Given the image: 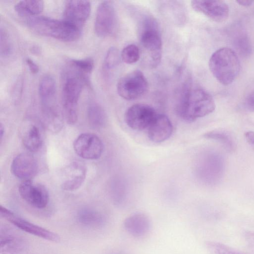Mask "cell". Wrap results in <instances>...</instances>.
<instances>
[{"instance_id": "obj_1", "label": "cell", "mask_w": 254, "mask_h": 254, "mask_svg": "<svg viewBox=\"0 0 254 254\" xmlns=\"http://www.w3.org/2000/svg\"><path fill=\"white\" fill-rule=\"evenodd\" d=\"M188 83L183 86L175 110L178 116L185 121L192 122L207 116L215 109L212 96L201 88H191Z\"/></svg>"}, {"instance_id": "obj_2", "label": "cell", "mask_w": 254, "mask_h": 254, "mask_svg": "<svg viewBox=\"0 0 254 254\" xmlns=\"http://www.w3.org/2000/svg\"><path fill=\"white\" fill-rule=\"evenodd\" d=\"M27 24L32 30L39 34L65 42L77 40L81 33V28L64 19L36 16L28 19Z\"/></svg>"}, {"instance_id": "obj_3", "label": "cell", "mask_w": 254, "mask_h": 254, "mask_svg": "<svg viewBox=\"0 0 254 254\" xmlns=\"http://www.w3.org/2000/svg\"><path fill=\"white\" fill-rule=\"evenodd\" d=\"M209 67L216 80L224 85L232 83L241 69L237 54L232 49L226 47L217 50L211 55Z\"/></svg>"}, {"instance_id": "obj_4", "label": "cell", "mask_w": 254, "mask_h": 254, "mask_svg": "<svg viewBox=\"0 0 254 254\" xmlns=\"http://www.w3.org/2000/svg\"><path fill=\"white\" fill-rule=\"evenodd\" d=\"M84 75L78 71L68 74L63 83L62 105L65 119L69 125H74L77 121L78 102L86 79Z\"/></svg>"}, {"instance_id": "obj_5", "label": "cell", "mask_w": 254, "mask_h": 254, "mask_svg": "<svg viewBox=\"0 0 254 254\" xmlns=\"http://www.w3.org/2000/svg\"><path fill=\"white\" fill-rule=\"evenodd\" d=\"M139 37L142 47L149 54L151 66L156 67L161 59L162 43L157 23L154 19L150 17L143 19Z\"/></svg>"}, {"instance_id": "obj_6", "label": "cell", "mask_w": 254, "mask_h": 254, "mask_svg": "<svg viewBox=\"0 0 254 254\" xmlns=\"http://www.w3.org/2000/svg\"><path fill=\"white\" fill-rule=\"evenodd\" d=\"M225 170V160L221 153L208 150L200 156L197 173L201 181L207 185H215L222 179Z\"/></svg>"}, {"instance_id": "obj_7", "label": "cell", "mask_w": 254, "mask_h": 254, "mask_svg": "<svg viewBox=\"0 0 254 254\" xmlns=\"http://www.w3.org/2000/svg\"><path fill=\"white\" fill-rule=\"evenodd\" d=\"M147 80L139 70L131 71L123 76L118 81V94L127 100H132L143 95L147 90Z\"/></svg>"}, {"instance_id": "obj_8", "label": "cell", "mask_w": 254, "mask_h": 254, "mask_svg": "<svg viewBox=\"0 0 254 254\" xmlns=\"http://www.w3.org/2000/svg\"><path fill=\"white\" fill-rule=\"evenodd\" d=\"M0 215L18 229L27 233L51 242H58L60 241V237L56 233L19 217L2 205L0 206Z\"/></svg>"}, {"instance_id": "obj_9", "label": "cell", "mask_w": 254, "mask_h": 254, "mask_svg": "<svg viewBox=\"0 0 254 254\" xmlns=\"http://www.w3.org/2000/svg\"><path fill=\"white\" fill-rule=\"evenodd\" d=\"M117 14L112 1L106 0L98 5L95 17L94 31L100 37L111 35L117 26Z\"/></svg>"}, {"instance_id": "obj_10", "label": "cell", "mask_w": 254, "mask_h": 254, "mask_svg": "<svg viewBox=\"0 0 254 254\" xmlns=\"http://www.w3.org/2000/svg\"><path fill=\"white\" fill-rule=\"evenodd\" d=\"M156 114L151 106L145 104H135L127 109L125 119L127 125L131 129L142 130L148 127Z\"/></svg>"}, {"instance_id": "obj_11", "label": "cell", "mask_w": 254, "mask_h": 254, "mask_svg": "<svg viewBox=\"0 0 254 254\" xmlns=\"http://www.w3.org/2000/svg\"><path fill=\"white\" fill-rule=\"evenodd\" d=\"M73 149L81 158L87 160H96L100 157L103 150V144L100 138L93 133H84L74 140Z\"/></svg>"}, {"instance_id": "obj_12", "label": "cell", "mask_w": 254, "mask_h": 254, "mask_svg": "<svg viewBox=\"0 0 254 254\" xmlns=\"http://www.w3.org/2000/svg\"><path fill=\"white\" fill-rule=\"evenodd\" d=\"M18 190L21 197L34 208L43 209L48 204L49 193L42 185L35 183L32 180L24 181L20 184Z\"/></svg>"}, {"instance_id": "obj_13", "label": "cell", "mask_w": 254, "mask_h": 254, "mask_svg": "<svg viewBox=\"0 0 254 254\" xmlns=\"http://www.w3.org/2000/svg\"><path fill=\"white\" fill-rule=\"evenodd\" d=\"M192 8L210 19L218 22L225 21L229 14V8L224 1L216 0H195L191 1Z\"/></svg>"}, {"instance_id": "obj_14", "label": "cell", "mask_w": 254, "mask_h": 254, "mask_svg": "<svg viewBox=\"0 0 254 254\" xmlns=\"http://www.w3.org/2000/svg\"><path fill=\"white\" fill-rule=\"evenodd\" d=\"M10 169L15 177L23 181L31 180L38 172V164L33 155L22 153L13 159Z\"/></svg>"}, {"instance_id": "obj_15", "label": "cell", "mask_w": 254, "mask_h": 254, "mask_svg": "<svg viewBox=\"0 0 254 254\" xmlns=\"http://www.w3.org/2000/svg\"><path fill=\"white\" fill-rule=\"evenodd\" d=\"M91 11V4L87 0H67L64 12V20L82 28L88 18Z\"/></svg>"}, {"instance_id": "obj_16", "label": "cell", "mask_w": 254, "mask_h": 254, "mask_svg": "<svg viewBox=\"0 0 254 254\" xmlns=\"http://www.w3.org/2000/svg\"><path fill=\"white\" fill-rule=\"evenodd\" d=\"M173 125L169 118L163 114H156L147 128L149 139L159 143L168 139L172 135Z\"/></svg>"}, {"instance_id": "obj_17", "label": "cell", "mask_w": 254, "mask_h": 254, "mask_svg": "<svg viewBox=\"0 0 254 254\" xmlns=\"http://www.w3.org/2000/svg\"><path fill=\"white\" fill-rule=\"evenodd\" d=\"M62 188L65 190L73 191L82 185L86 175V168L81 162L74 161L65 169Z\"/></svg>"}, {"instance_id": "obj_18", "label": "cell", "mask_w": 254, "mask_h": 254, "mask_svg": "<svg viewBox=\"0 0 254 254\" xmlns=\"http://www.w3.org/2000/svg\"><path fill=\"white\" fill-rule=\"evenodd\" d=\"M125 230L134 237H141L147 234L151 226L148 216L142 213H135L127 217L123 222Z\"/></svg>"}, {"instance_id": "obj_19", "label": "cell", "mask_w": 254, "mask_h": 254, "mask_svg": "<svg viewBox=\"0 0 254 254\" xmlns=\"http://www.w3.org/2000/svg\"><path fill=\"white\" fill-rule=\"evenodd\" d=\"M38 92L44 110L55 109L54 102L56 93V83L51 75H46L41 79Z\"/></svg>"}, {"instance_id": "obj_20", "label": "cell", "mask_w": 254, "mask_h": 254, "mask_svg": "<svg viewBox=\"0 0 254 254\" xmlns=\"http://www.w3.org/2000/svg\"><path fill=\"white\" fill-rule=\"evenodd\" d=\"M21 139L25 148L30 152H36L42 145V137L38 127L29 124L24 127L21 132Z\"/></svg>"}, {"instance_id": "obj_21", "label": "cell", "mask_w": 254, "mask_h": 254, "mask_svg": "<svg viewBox=\"0 0 254 254\" xmlns=\"http://www.w3.org/2000/svg\"><path fill=\"white\" fill-rule=\"evenodd\" d=\"M232 40L234 47L242 57H250L253 51L251 39L246 31L240 26H237L232 30Z\"/></svg>"}, {"instance_id": "obj_22", "label": "cell", "mask_w": 254, "mask_h": 254, "mask_svg": "<svg viewBox=\"0 0 254 254\" xmlns=\"http://www.w3.org/2000/svg\"><path fill=\"white\" fill-rule=\"evenodd\" d=\"M14 8L15 12L20 16H35L42 12L44 2L37 0H21L15 4Z\"/></svg>"}, {"instance_id": "obj_23", "label": "cell", "mask_w": 254, "mask_h": 254, "mask_svg": "<svg viewBox=\"0 0 254 254\" xmlns=\"http://www.w3.org/2000/svg\"><path fill=\"white\" fill-rule=\"evenodd\" d=\"M25 247L22 239L11 235L1 237L0 253L1 254H19Z\"/></svg>"}, {"instance_id": "obj_24", "label": "cell", "mask_w": 254, "mask_h": 254, "mask_svg": "<svg viewBox=\"0 0 254 254\" xmlns=\"http://www.w3.org/2000/svg\"><path fill=\"white\" fill-rule=\"evenodd\" d=\"M87 118L91 127L96 129L103 127L107 121V117L104 109L95 103H92L88 106Z\"/></svg>"}, {"instance_id": "obj_25", "label": "cell", "mask_w": 254, "mask_h": 254, "mask_svg": "<svg viewBox=\"0 0 254 254\" xmlns=\"http://www.w3.org/2000/svg\"><path fill=\"white\" fill-rule=\"evenodd\" d=\"M77 219L80 223L86 226H99L105 219L100 212L90 208H83L78 211Z\"/></svg>"}, {"instance_id": "obj_26", "label": "cell", "mask_w": 254, "mask_h": 254, "mask_svg": "<svg viewBox=\"0 0 254 254\" xmlns=\"http://www.w3.org/2000/svg\"><path fill=\"white\" fill-rule=\"evenodd\" d=\"M204 137L220 142L228 151L231 152L235 149V143L229 134L221 130H213L203 135Z\"/></svg>"}, {"instance_id": "obj_27", "label": "cell", "mask_w": 254, "mask_h": 254, "mask_svg": "<svg viewBox=\"0 0 254 254\" xmlns=\"http://www.w3.org/2000/svg\"><path fill=\"white\" fill-rule=\"evenodd\" d=\"M205 246L210 254H248L218 242L207 241Z\"/></svg>"}, {"instance_id": "obj_28", "label": "cell", "mask_w": 254, "mask_h": 254, "mask_svg": "<svg viewBox=\"0 0 254 254\" xmlns=\"http://www.w3.org/2000/svg\"><path fill=\"white\" fill-rule=\"evenodd\" d=\"M121 59L125 63L132 64L137 62L140 56L139 48L134 44L126 46L121 53Z\"/></svg>"}, {"instance_id": "obj_29", "label": "cell", "mask_w": 254, "mask_h": 254, "mask_svg": "<svg viewBox=\"0 0 254 254\" xmlns=\"http://www.w3.org/2000/svg\"><path fill=\"white\" fill-rule=\"evenodd\" d=\"M70 64L75 70L84 75L90 73L94 66V61L90 58L72 60Z\"/></svg>"}, {"instance_id": "obj_30", "label": "cell", "mask_w": 254, "mask_h": 254, "mask_svg": "<svg viewBox=\"0 0 254 254\" xmlns=\"http://www.w3.org/2000/svg\"><path fill=\"white\" fill-rule=\"evenodd\" d=\"M121 60V54L115 47H111L106 54L104 64L107 69L115 67L119 64Z\"/></svg>"}, {"instance_id": "obj_31", "label": "cell", "mask_w": 254, "mask_h": 254, "mask_svg": "<svg viewBox=\"0 0 254 254\" xmlns=\"http://www.w3.org/2000/svg\"><path fill=\"white\" fill-rule=\"evenodd\" d=\"M12 45L7 31L1 27L0 30V54L1 57H7L12 53Z\"/></svg>"}, {"instance_id": "obj_32", "label": "cell", "mask_w": 254, "mask_h": 254, "mask_svg": "<svg viewBox=\"0 0 254 254\" xmlns=\"http://www.w3.org/2000/svg\"><path fill=\"white\" fill-rule=\"evenodd\" d=\"M243 107L247 111L254 113V90L246 96L243 102Z\"/></svg>"}, {"instance_id": "obj_33", "label": "cell", "mask_w": 254, "mask_h": 254, "mask_svg": "<svg viewBox=\"0 0 254 254\" xmlns=\"http://www.w3.org/2000/svg\"><path fill=\"white\" fill-rule=\"evenodd\" d=\"M25 62L31 73L36 74L39 72L38 65L31 59L28 58L26 59Z\"/></svg>"}, {"instance_id": "obj_34", "label": "cell", "mask_w": 254, "mask_h": 254, "mask_svg": "<svg viewBox=\"0 0 254 254\" xmlns=\"http://www.w3.org/2000/svg\"><path fill=\"white\" fill-rule=\"evenodd\" d=\"M245 137L248 143L254 149V132L252 131L246 132Z\"/></svg>"}, {"instance_id": "obj_35", "label": "cell", "mask_w": 254, "mask_h": 254, "mask_svg": "<svg viewBox=\"0 0 254 254\" xmlns=\"http://www.w3.org/2000/svg\"><path fill=\"white\" fill-rule=\"evenodd\" d=\"M236 1L239 5L245 7L251 6L254 2V1L251 0H237Z\"/></svg>"}, {"instance_id": "obj_36", "label": "cell", "mask_w": 254, "mask_h": 254, "mask_svg": "<svg viewBox=\"0 0 254 254\" xmlns=\"http://www.w3.org/2000/svg\"><path fill=\"white\" fill-rule=\"evenodd\" d=\"M31 52L35 55L40 54L41 50L38 46H34L31 48Z\"/></svg>"}, {"instance_id": "obj_37", "label": "cell", "mask_w": 254, "mask_h": 254, "mask_svg": "<svg viewBox=\"0 0 254 254\" xmlns=\"http://www.w3.org/2000/svg\"><path fill=\"white\" fill-rule=\"evenodd\" d=\"M4 127L2 126V125L0 124V139L1 140L3 135L4 134Z\"/></svg>"}]
</instances>
